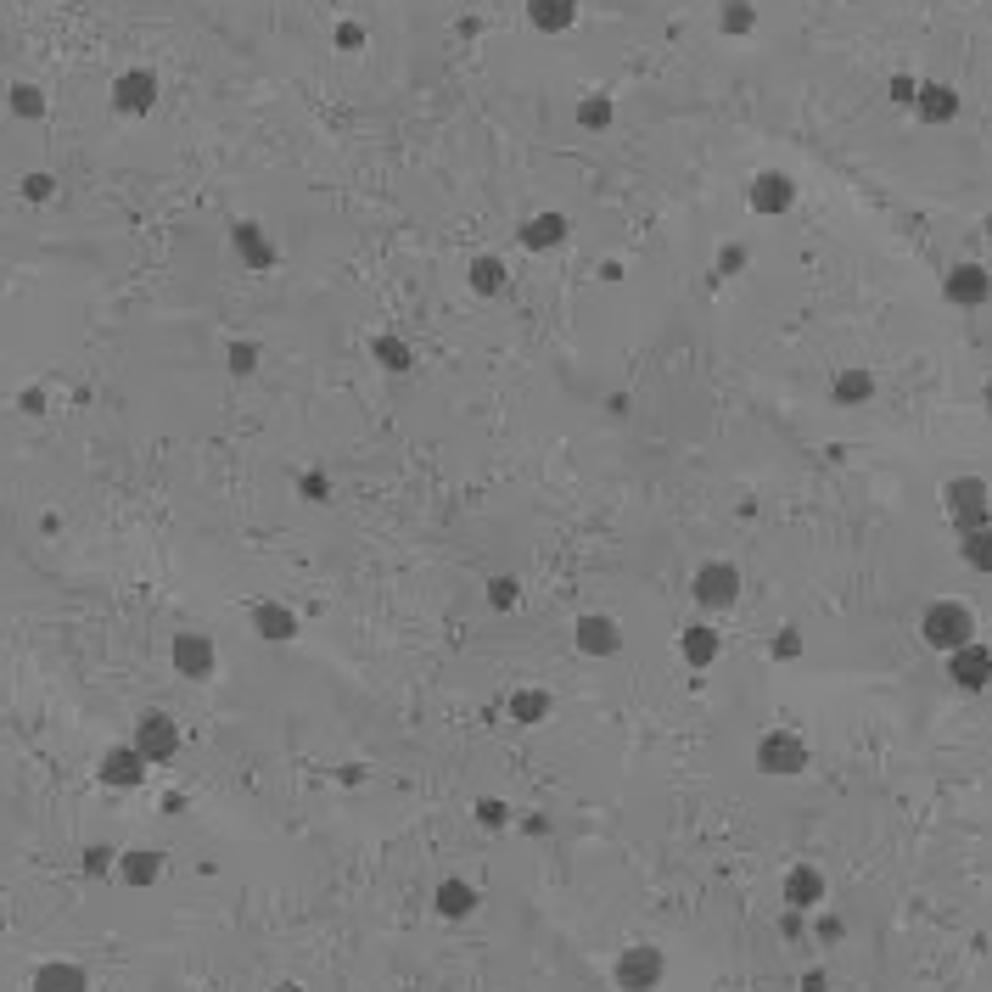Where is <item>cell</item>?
<instances>
[{"mask_svg":"<svg viewBox=\"0 0 992 992\" xmlns=\"http://www.w3.org/2000/svg\"><path fill=\"white\" fill-rule=\"evenodd\" d=\"M920 639L931 645V651H959V645H970V639H981L976 634V611L964 606V600H953V595H942V600H931V606L920 611Z\"/></svg>","mask_w":992,"mask_h":992,"instance_id":"cell-1","label":"cell"},{"mask_svg":"<svg viewBox=\"0 0 992 992\" xmlns=\"http://www.w3.org/2000/svg\"><path fill=\"white\" fill-rule=\"evenodd\" d=\"M690 595L707 617H723V611L740 600V567L735 561H701L695 578H690Z\"/></svg>","mask_w":992,"mask_h":992,"instance_id":"cell-2","label":"cell"},{"mask_svg":"<svg viewBox=\"0 0 992 992\" xmlns=\"http://www.w3.org/2000/svg\"><path fill=\"white\" fill-rule=\"evenodd\" d=\"M942 505H948L953 533H970V527L992 522V488L981 477H953L948 488H942Z\"/></svg>","mask_w":992,"mask_h":992,"instance_id":"cell-3","label":"cell"},{"mask_svg":"<svg viewBox=\"0 0 992 992\" xmlns=\"http://www.w3.org/2000/svg\"><path fill=\"white\" fill-rule=\"evenodd\" d=\"M617 987L623 992H656L662 987V976H667V953L656 948V942H634V948H623L617 953Z\"/></svg>","mask_w":992,"mask_h":992,"instance_id":"cell-4","label":"cell"},{"mask_svg":"<svg viewBox=\"0 0 992 992\" xmlns=\"http://www.w3.org/2000/svg\"><path fill=\"white\" fill-rule=\"evenodd\" d=\"M942 298L964 314L987 309L992 303V270H981V264H953V270L942 275Z\"/></svg>","mask_w":992,"mask_h":992,"instance_id":"cell-5","label":"cell"},{"mask_svg":"<svg viewBox=\"0 0 992 992\" xmlns=\"http://www.w3.org/2000/svg\"><path fill=\"white\" fill-rule=\"evenodd\" d=\"M746 208L757 213V219H780V213L796 208V180L785 169H763L752 185H746Z\"/></svg>","mask_w":992,"mask_h":992,"instance_id":"cell-6","label":"cell"},{"mask_svg":"<svg viewBox=\"0 0 992 992\" xmlns=\"http://www.w3.org/2000/svg\"><path fill=\"white\" fill-rule=\"evenodd\" d=\"M757 768L763 774H802L808 768V740L791 735V729H768L757 740Z\"/></svg>","mask_w":992,"mask_h":992,"instance_id":"cell-7","label":"cell"},{"mask_svg":"<svg viewBox=\"0 0 992 992\" xmlns=\"http://www.w3.org/2000/svg\"><path fill=\"white\" fill-rule=\"evenodd\" d=\"M129 746H135L146 763H169V757L180 752V723H174L169 712H141V723H135V740H129Z\"/></svg>","mask_w":992,"mask_h":992,"instance_id":"cell-8","label":"cell"},{"mask_svg":"<svg viewBox=\"0 0 992 992\" xmlns=\"http://www.w3.org/2000/svg\"><path fill=\"white\" fill-rule=\"evenodd\" d=\"M718 656H723V628H712V623H684L679 628V662L690 667V673L718 667Z\"/></svg>","mask_w":992,"mask_h":992,"instance_id":"cell-9","label":"cell"},{"mask_svg":"<svg viewBox=\"0 0 992 992\" xmlns=\"http://www.w3.org/2000/svg\"><path fill=\"white\" fill-rule=\"evenodd\" d=\"M948 673L959 690H987L992 684V651L981 645V639H970V645H959V651H948Z\"/></svg>","mask_w":992,"mask_h":992,"instance_id":"cell-10","label":"cell"},{"mask_svg":"<svg viewBox=\"0 0 992 992\" xmlns=\"http://www.w3.org/2000/svg\"><path fill=\"white\" fill-rule=\"evenodd\" d=\"M875 393H880V382H875V370H864V365H847V370L830 376V404H836V410L875 404Z\"/></svg>","mask_w":992,"mask_h":992,"instance_id":"cell-11","label":"cell"},{"mask_svg":"<svg viewBox=\"0 0 992 992\" xmlns=\"http://www.w3.org/2000/svg\"><path fill=\"white\" fill-rule=\"evenodd\" d=\"M578 651L583 656H617L623 651V628H617V617H606V611H589V617H578Z\"/></svg>","mask_w":992,"mask_h":992,"instance_id":"cell-12","label":"cell"},{"mask_svg":"<svg viewBox=\"0 0 992 992\" xmlns=\"http://www.w3.org/2000/svg\"><path fill=\"white\" fill-rule=\"evenodd\" d=\"M113 107H118V113H129V118L152 113V107H157V73H146V68H129L124 79L113 85Z\"/></svg>","mask_w":992,"mask_h":992,"instance_id":"cell-13","label":"cell"},{"mask_svg":"<svg viewBox=\"0 0 992 992\" xmlns=\"http://www.w3.org/2000/svg\"><path fill=\"white\" fill-rule=\"evenodd\" d=\"M174 667H180L185 679H213V639L202 628L174 634Z\"/></svg>","mask_w":992,"mask_h":992,"instance_id":"cell-14","label":"cell"},{"mask_svg":"<svg viewBox=\"0 0 992 992\" xmlns=\"http://www.w3.org/2000/svg\"><path fill=\"white\" fill-rule=\"evenodd\" d=\"M567 236H572V219L567 213H533L522 225V247L527 253H555V247H567Z\"/></svg>","mask_w":992,"mask_h":992,"instance_id":"cell-15","label":"cell"},{"mask_svg":"<svg viewBox=\"0 0 992 992\" xmlns=\"http://www.w3.org/2000/svg\"><path fill=\"white\" fill-rule=\"evenodd\" d=\"M780 897L796 908V914H813V908L824 903V875L813 864H791L785 869V886H780Z\"/></svg>","mask_w":992,"mask_h":992,"instance_id":"cell-16","label":"cell"},{"mask_svg":"<svg viewBox=\"0 0 992 992\" xmlns=\"http://www.w3.org/2000/svg\"><path fill=\"white\" fill-rule=\"evenodd\" d=\"M101 785H113V791H135V785L146 780V757L135 752V746H113V752L101 757Z\"/></svg>","mask_w":992,"mask_h":992,"instance_id":"cell-17","label":"cell"},{"mask_svg":"<svg viewBox=\"0 0 992 992\" xmlns=\"http://www.w3.org/2000/svg\"><path fill=\"white\" fill-rule=\"evenodd\" d=\"M914 118L920 124H953L959 118V90H948V85H936V79H925L920 90H914Z\"/></svg>","mask_w":992,"mask_h":992,"instance_id":"cell-18","label":"cell"},{"mask_svg":"<svg viewBox=\"0 0 992 992\" xmlns=\"http://www.w3.org/2000/svg\"><path fill=\"white\" fill-rule=\"evenodd\" d=\"M230 247H236V258L247 264V270H270V264H275V241L264 236L253 219H241V225L230 230Z\"/></svg>","mask_w":992,"mask_h":992,"instance_id":"cell-19","label":"cell"},{"mask_svg":"<svg viewBox=\"0 0 992 992\" xmlns=\"http://www.w3.org/2000/svg\"><path fill=\"white\" fill-rule=\"evenodd\" d=\"M527 23L539 34H567L578 23V0H527Z\"/></svg>","mask_w":992,"mask_h":992,"instance_id":"cell-20","label":"cell"},{"mask_svg":"<svg viewBox=\"0 0 992 992\" xmlns=\"http://www.w3.org/2000/svg\"><path fill=\"white\" fill-rule=\"evenodd\" d=\"M370 359H376L387 376H410L415 370V348L404 337H393V331H376V337H370Z\"/></svg>","mask_w":992,"mask_h":992,"instance_id":"cell-21","label":"cell"},{"mask_svg":"<svg viewBox=\"0 0 992 992\" xmlns=\"http://www.w3.org/2000/svg\"><path fill=\"white\" fill-rule=\"evenodd\" d=\"M253 634L286 645V639H298V617H292L286 606H275V600H258L253 606Z\"/></svg>","mask_w":992,"mask_h":992,"instance_id":"cell-22","label":"cell"},{"mask_svg":"<svg viewBox=\"0 0 992 992\" xmlns=\"http://www.w3.org/2000/svg\"><path fill=\"white\" fill-rule=\"evenodd\" d=\"M466 286L477 292V298H499V292H505V258H499V253H477V258H471V270H466Z\"/></svg>","mask_w":992,"mask_h":992,"instance_id":"cell-23","label":"cell"},{"mask_svg":"<svg viewBox=\"0 0 992 992\" xmlns=\"http://www.w3.org/2000/svg\"><path fill=\"white\" fill-rule=\"evenodd\" d=\"M505 718H511V723H544V718H550V690H539V684H522V690H511V701H505Z\"/></svg>","mask_w":992,"mask_h":992,"instance_id":"cell-24","label":"cell"},{"mask_svg":"<svg viewBox=\"0 0 992 992\" xmlns=\"http://www.w3.org/2000/svg\"><path fill=\"white\" fill-rule=\"evenodd\" d=\"M477 908H482V897H477L471 880H443L438 886V914L443 920H466V914H477Z\"/></svg>","mask_w":992,"mask_h":992,"instance_id":"cell-25","label":"cell"},{"mask_svg":"<svg viewBox=\"0 0 992 992\" xmlns=\"http://www.w3.org/2000/svg\"><path fill=\"white\" fill-rule=\"evenodd\" d=\"M90 987V981H85V970H79V964H40V970H34V992H85Z\"/></svg>","mask_w":992,"mask_h":992,"instance_id":"cell-26","label":"cell"},{"mask_svg":"<svg viewBox=\"0 0 992 992\" xmlns=\"http://www.w3.org/2000/svg\"><path fill=\"white\" fill-rule=\"evenodd\" d=\"M959 555H964V567L970 572H992V522L959 533Z\"/></svg>","mask_w":992,"mask_h":992,"instance_id":"cell-27","label":"cell"},{"mask_svg":"<svg viewBox=\"0 0 992 992\" xmlns=\"http://www.w3.org/2000/svg\"><path fill=\"white\" fill-rule=\"evenodd\" d=\"M118 875H124L129 886H152V880L163 875V858H157V852H118Z\"/></svg>","mask_w":992,"mask_h":992,"instance_id":"cell-28","label":"cell"},{"mask_svg":"<svg viewBox=\"0 0 992 992\" xmlns=\"http://www.w3.org/2000/svg\"><path fill=\"white\" fill-rule=\"evenodd\" d=\"M718 29L729 34V40H746V34L757 29V6H752V0H723Z\"/></svg>","mask_w":992,"mask_h":992,"instance_id":"cell-29","label":"cell"},{"mask_svg":"<svg viewBox=\"0 0 992 992\" xmlns=\"http://www.w3.org/2000/svg\"><path fill=\"white\" fill-rule=\"evenodd\" d=\"M611 118H617L611 96H583V101H578V124H583V129H595V135H600V129H611Z\"/></svg>","mask_w":992,"mask_h":992,"instance_id":"cell-30","label":"cell"},{"mask_svg":"<svg viewBox=\"0 0 992 992\" xmlns=\"http://www.w3.org/2000/svg\"><path fill=\"white\" fill-rule=\"evenodd\" d=\"M516 600H522V583L516 578H488V606L494 611H516Z\"/></svg>","mask_w":992,"mask_h":992,"instance_id":"cell-31","label":"cell"},{"mask_svg":"<svg viewBox=\"0 0 992 992\" xmlns=\"http://www.w3.org/2000/svg\"><path fill=\"white\" fill-rule=\"evenodd\" d=\"M12 113H17V118H45V96H40L34 85H17V90H12Z\"/></svg>","mask_w":992,"mask_h":992,"instance_id":"cell-32","label":"cell"},{"mask_svg":"<svg viewBox=\"0 0 992 992\" xmlns=\"http://www.w3.org/2000/svg\"><path fill=\"white\" fill-rule=\"evenodd\" d=\"M477 824H482V830H505V824H511V808H505L499 796H482V802H477Z\"/></svg>","mask_w":992,"mask_h":992,"instance_id":"cell-33","label":"cell"},{"mask_svg":"<svg viewBox=\"0 0 992 992\" xmlns=\"http://www.w3.org/2000/svg\"><path fill=\"white\" fill-rule=\"evenodd\" d=\"M298 494L309 499V505H326V499H331V477H326V471H303V477H298Z\"/></svg>","mask_w":992,"mask_h":992,"instance_id":"cell-34","label":"cell"},{"mask_svg":"<svg viewBox=\"0 0 992 992\" xmlns=\"http://www.w3.org/2000/svg\"><path fill=\"white\" fill-rule=\"evenodd\" d=\"M746 264H752V253H746L740 241H723V247H718V275H740Z\"/></svg>","mask_w":992,"mask_h":992,"instance_id":"cell-35","label":"cell"},{"mask_svg":"<svg viewBox=\"0 0 992 992\" xmlns=\"http://www.w3.org/2000/svg\"><path fill=\"white\" fill-rule=\"evenodd\" d=\"M230 370H236V376H253V370H258V348H253V342H230Z\"/></svg>","mask_w":992,"mask_h":992,"instance_id":"cell-36","label":"cell"},{"mask_svg":"<svg viewBox=\"0 0 992 992\" xmlns=\"http://www.w3.org/2000/svg\"><path fill=\"white\" fill-rule=\"evenodd\" d=\"M802 656V634L796 628H780V639H774V662H796Z\"/></svg>","mask_w":992,"mask_h":992,"instance_id":"cell-37","label":"cell"},{"mask_svg":"<svg viewBox=\"0 0 992 992\" xmlns=\"http://www.w3.org/2000/svg\"><path fill=\"white\" fill-rule=\"evenodd\" d=\"M331 40H337V51H365V29H359V23H337Z\"/></svg>","mask_w":992,"mask_h":992,"instance_id":"cell-38","label":"cell"},{"mask_svg":"<svg viewBox=\"0 0 992 992\" xmlns=\"http://www.w3.org/2000/svg\"><path fill=\"white\" fill-rule=\"evenodd\" d=\"M23 197L45 202V197H51V174H23Z\"/></svg>","mask_w":992,"mask_h":992,"instance_id":"cell-39","label":"cell"},{"mask_svg":"<svg viewBox=\"0 0 992 992\" xmlns=\"http://www.w3.org/2000/svg\"><path fill=\"white\" fill-rule=\"evenodd\" d=\"M113 869V847H90L85 852V875H107Z\"/></svg>","mask_w":992,"mask_h":992,"instance_id":"cell-40","label":"cell"},{"mask_svg":"<svg viewBox=\"0 0 992 992\" xmlns=\"http://www.w3.org/2000/svg\"><path fill=\"white\" fill-rule=\"evenodd\" d=\"M914 90H920V79H908V73H903V79H892V101H897V107H903V101L914 107Z\"/></svg>","mask_w":992,"mask_h":992,"instance_id":"cell-41","label":"cell"},{"mask_svg":"<svg viewBox=\"0 0 992 992\" xmlns=\"http://www.w3.org/2000/svg\"><path fill=\"white\" fill-rule=\"evenodd\" d=\"M819 936H824V942H836V936H841V920H830V914H824V920H819Z\"/></svg>","mask_w":992,"mask_h":992,"instance_id":"cell-42","label":"cell"},{"mask_svg":"<svg viewBox=\"0 0 992 992\" xmlns=\"http://www.w3.org/2000/svg\"><path fill=\"white\" fill-rule=\"evenodd\" d=\"M981 398H987V404H992V376H987V387H981Z\"/></svg>","mask_w":992,"mask_h":992,"instance_id":"cell-43","label":"cell"},{"mask_svg":"<svg viewBox=\"0 0 992 992\" xmlns=\"http://www.w3.org/2000/svg\"><path fill=\"white\" fill-rule=\"evenodd\" d=\"M281 992H303V987H281Z\"/></svg>","mask_w":992,"mask_h":992,"instance_id":"cell-44","label":"cell"},{"mask_svg":"<svg viewBox=\"0 0 992 992\" xmlns=\"http://www.w3.org/2000/svg\"><path fill=\"white\" fill-rule=\"evenodd\" d=\"M987 230H992V219H987Z\"/></svg>","mask_w":992,"mask_h":992,"instance_id":"cell-45","label":"cell"}]
</instances>
